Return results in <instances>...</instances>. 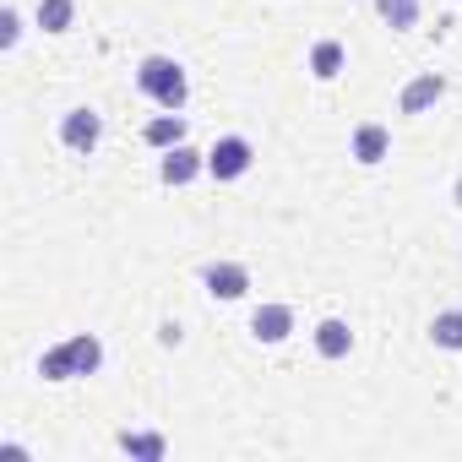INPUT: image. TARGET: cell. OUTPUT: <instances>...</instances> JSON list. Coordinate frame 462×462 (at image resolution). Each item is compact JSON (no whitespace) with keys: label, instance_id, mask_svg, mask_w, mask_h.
<instances>
[{"label":"cell","instance_id":"6da1fadb","mask_svg":"<svg viewBox=\"0 0 462 462\" xmlns=\"http://www.w3.org/2000/svg\"><path fill=\"white\" fill-rule=\"evenodd\" d=\"M98 365H104V343L88 337V332H77L71 343H60V348H50L39 359V375L44 381H71V375H93Z\"/></svg>","mask_w":462,"mask_h":462},{"label":"cell","instance_id":"7a4b0ae2","mask_svg":"<svg viewBox=\"0 0 462 462\" xmlns=\"http://www.w3.org/2000/svg\"><path fill=\"white\" fill-rule=\"evenodd\" d=\"M136 82H142V93L158 98L163 109H180V104H185V71H180L169 55H147L142 71H136Z\"/></svg>","mask_w":462,"mask_h":462},{"label":"cell","instance_id":"3957f363","mask_svg":"<svg viewBox=\"0 0 462 462\" xmlns=\"http://www.w3.org/2000/svg\"><path fill=\"white\" fill-rule=\"evenodd\" d=\"M207 169H212L217 180H240V174L251 169V142H245V136H223V142L207 152Z\"/></svg>","mask_w":462,"mask_h":462},{"label":"cell","instance_id":"277c9868","mask_svg":"<svg viewBox=\"0 0 462 462\" xmlns=\"http://www.w3.org/2000/svg\"><path fill=\"white\" fill-rule=\"evenodd\" d=\"M98 131H104V125H98L93 109H71V115L60 120V142H66L71 152H93V147H98Z\"/></svg>","mask_w":462,"mask_h":462},{"label":"cell","instance_id":"5b68a950","mask_svg":"<svg viewBox=\"0 0 462 462\" xmlns=\"http://www.w3.org/2000/svg\"><path fill=\"white\" fill-rule=\"evenodd\" d=\"M245 289H251V273H245V267H235V262L207 267V294H212V300H240Z\"/></svg>","mask_w":462,"mask_h":462},{"label":"cell","instance_id":"8992f818","mask_svg":"<svg viewBox=\"0 0 462 462\" xmlns=\"http://www.w3.org/2000/svg\"><path fill=\"white\" fill-rule=\"evenodd\" d=\"M251 332H256L262 343H283V337L294 332V310H289V305H262L256 321H251Z\"/></svg>","mask_w":462,"mask_h":462},{"label":"cell","instance_id":"52a82bcc","mask_svg":"<svg viewBox=\"0 0 462 462\" xmlns=\"http://www.w3.org/2000/svg\"><path fill=\"white\" fill-rule=\"evenodd\" d=\"M440 93H446V82H440L435 71H424L419 82H408V88H402V115H424Z\"/></svg>","mask_w":462,"mask_h":462},{"label":"cell","instance_id":"ba28073f","mask_svg":"<svg viewBox=\"0 0 462 462\" xmlns=\"http://www.w3.org/2000/svg\"><path fill=\"white\" fill-rule=\"evenodd\" d=\"M386 152H392V131L386 125H359L354 131V158L359 163H381Z\"/></svg>","mask_w":462,"mask_h":462},{"label":"cell","instance_id":"9c48e42d","mask_svg":"<svg viewBox=\"0 0 462 462\" xmlns=\"http://www.w3.org/2000/svg\"><path fill=\"white\" fill-rule=\"evenodd\" d=\"M316 348H321V359H343V354L354 348V332H348L343 321H321V327H316Z\"/></svg>","mask_w":462,"mask_h":462},{"label":"cell","instance_id":"30bf717a","mask_svg":"<svg viewBox=\"0 0 462 462\" xmlns=\"http://www.w3.org/2000/svg\"><path fill=\"white\" fill-rule=\"evenodd\" d=\"M343 60H348V55H343V44H337V39H327V44H316V50H310V71H316L321 82H332V77L343 71Z\"/></svg>","mask_w":462,"mask_h":462},{"label":"cell","instance_id":"8fae6325","mask_svg":"<svg viewBox=\"0 0 462 462\" xmlns=\"http://www.w3.org/2000/svg\"><path fill=\"white\" fill-rule=\"evenodd\" d=\"M71 12H77V0H39V28L44 33H66Z\"/></svg>","mask_w":462,"mask_h":462},{"label":"cell","instance_id":"7c38bea8","mask_svg":"<svg viewBox=\"0 0 462 462\" xmlns=\"http://www.w3.org/2000/svg\"><path fill=\"white\" fill-rule=\"evenodd\" d=\"M196 169H201V152H190V147H174V152L163 158V180H169V185H185Z\"/></svg>","mask_w":462,"mask_h":462},{"label":"cell","instance_id":"4fadbf2b","mask_svg":"<svg viewBox=\"0 0 462 462\" xmlns=\"http://www.w3.org/2000/svg\"><path fill=\"white\" fill-rule=\"evenodd\" d=\"M430 337H435V348H462V310H440L430 321Z\"/></svg>","mask_w":462,"mask_h":462},{"label":"cell","instance_id":"5bb4252c","mask_svg":"<svg viewBox=\"0 0 462 462\" xmlns=\"http://www.w3.org/2000/svg\"><path fill=\"white\" fill-rule=\"evenodd\" d=\"M180 136H185V120H180V115H163V120L147 125V142H152V147H180Z\"/></svg>","mask_w":462,"mask_h":462},{"label":"cell","instance_id":"9a60e30c","mask_svg":"<svg viewBox=\"0 0 462 462\" xmlns=\"http://www.w3.org/2000/svg\"><path fill=\"white\" fill-rule=\"evenodd\" d=\"M381 17L392 28H413L419 23V0H381Z\"/></svg>","mask_w":462,"mask_h":462},{"label":"cell","instance_id":"2e32d148","mask_svg":"<svg viewBox=\"0 0 462 462\" xmlns=\"http://www.w3.org/2000/svg\"><path fill=\"white\" fill-rule=\"evenodd\" d=\"M120 446L131 451V457H163V435H120Z\"/></svg>","mask_w":462,"mask_h":462},{"label":"cell","instance_id":"e0dca14e","mask_svg":"<svg viewBox=\"0 0 462 462\" xmlns=\"http://www.w3.org/2000/svg\"><path fill=\"white\" fill-rule=\"evenodd\" d=\"M0 44H17V12H0Z\"/></svg>","mask_w":462,"mask_h":462}]
</instances>
